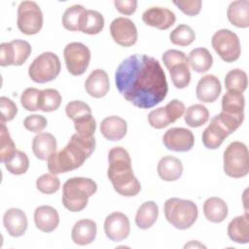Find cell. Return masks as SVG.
<instances>
[{
    "label": "cell",
    "instance_id": "cell-32",
    "mask_svg": "<svg viewBox=\"0 0 249 249\" xmlns=\"http://www.w3.org/2000/svg\"><path fill=\"white\" fill-rule=\"evenodd\" d=\"M188 60L192 69L197 73L208 71L213 64V57L205 48H196L192 50Z\"/></svg>",
    "mask_w": 249,
    "mask_h": 249
},
{
    "label": "cell",
    "instance_id": "cell-39",
    "mask_svg": "<svg viewBox=\"0 0 249 249\" xmlns=\"http://www.w3.org/2000/svg\"><path fill=\"white\" fill-rule=\"evenodd\" d=\"M170 77L173 85L177 89H185L191 82V72L189 63H180L173 66L170 70Z\"/></svg>",
    "mask_w": 249,
    "mask_h": 249
},
{
    "label": "cell",
    "instance_id": "cell-41",
    "mask_svg": "<svg viewBox=\"0 0 249 249\" xmlns=\"http://www.w3.org/2000/svg\"><path fill=\"white\" fill-rule=\"evenodd\" d=\"M36 187L42 194L51 195L59 190L60 181L56 175L50 172L43 174L37 179Z\"/></svg>",
    "mask_w": 249,
    "mask_h": 249
},
{
    "label": "cell",
    "instance_id": "cell-21",
    "mask_svg": "<svg viewBox=\"0 0 249 249\" xmlns=\"http://www.w3.org/2000/svg\"><path fill=\"white\" fill-rule=\"evenodd\" d=\"M34 222L37 229L44 232H52L59 223L57 211L49 205H42L36 208L34 212Z\"/></svg>",
    "mask_w": 249,
    "mask_h": 249
},
{
    "label": "cell",
    "instance_id": "cell-5",
    "mask_svg": "<svg viewBox=\"0 0 249 249\" xmlns=\"http://www.w3.org/2000/svg\"><path fill=\"white\" fill-rule=\"evenodd\" d=\"M166 220L178 230L191 228L197 219L198 210L195 202L177 197L168 198L163 205Z\"/></svg>",
    "mask_w": 249,
    "mask_h": 249
},
{
    "label": "cell",
    "instance_id": "cell-40",
    "mask_svg": "<svg viewBox=\"0 0 249 249\" xmlns=\"http://www.w3.org/2000/svg\"><path fill=\"white\" fill-rule=\"evenodd\" d=\"M7 170L15 175H20L27 171L29 167V160L26 154L22 151L18 150L14 158L5 163Z\"/></svg>",
    "mask_w": 249,
    "mask_h": 249
},
{
    "label": "cell",
    "instance_id": "cell-22",
    "mask_svg": "<svg viewBox=\"0 0 249 249\" xmlns=\"http://www.w3.org/2000/svg\"><path fill=\"white\" fill-rule=\"evenodd\" d=\"M97 227L95 222L90 219H82L75 223L71 237L74 243L84 246L91 243L96 236Z\"/></svg>",
    "mask_w": 249,
    "mask_h": 249
},
{
    "label": "cell",
    "instance_id": "cell-19",
    "mask_svg": "<svg viewBox=\"0 0 249 249\" xmlns=\"http://www.w3.org/2000/svg\"><path fill=\"white\" fill-rule=\"evenodd\" d=\"M3 224L11 236L18 237L27 230V218L25 213L18 208L8 209L3 216Z\"/></svg>",
    "mask_w": 249,
    "mask_h": 249
},
{
    "label": "cell",
    "instance_id": "cell-11",
    "mask_svg": "<svg viewBox=\"0 0 249 249\" xmlns=\"http://www.w3.org/2000/svg\"><path fill=\"white\" fill-rule=\"evenodd\" d=\"M185 105L178 99H172L164 107L151 111L148 115V122L154 128L160 129L180 119L185 112Z\"/></svg>",
    "mask_w": 249,
    "mask_h": 249
},
{
    "label": "cell",
    "instance_id": "cell-29",
    "mask_svg": "<svg viewBox=\"0 0 249 249\" xmlns=\"http://www.w3.org/2000/svg\"><path fill=\"white\" fill-rule=\"evenodd\" d=\"M205 218L212 223H221L228 216L227 203L220 197L213 196L207 198L203 203Z\"/></svg>",
    "mask_w": 249,
    "mask_h": 249
},
{
    "label": "cell",
    "instance_id": "cell-25",
    "mask_svg": "<svg viewBox=\"0 0 249 249\" xmlns=\"http://www.w3.org/2000/svg\"><path fill=\"white\" fill-rule=\"evenodd\" d=\"M183 173V165L179 159L166 156L160 160L158 163V174L164 181H176Z\"/></svg>",
    "mask_w": 249,
    "mask_h": 249
},
{
    "label": "cell",
    "instance_id": "cell-46",
    "mask_svg": "<svg viewBox=\"0 0 249 249\" xmlns=\"http://www.w3.org/2000/svg\"><path fill=\"white\" fill-rule=\"evenodd\" d=\"M0 109H1V122H10L14 120L18 113V107L14 101L6 96L0 97Z\"/></svg>",
    "mask_w": 249,
    "mask_h": 249
},
{
    "label": "cell",
    "instance_id": "cell-47",
    "mask_svg": "<svg viewBox=\"0 0 249 249\" xmlns=\"http://www.w3.org/2000/svg\"><path fill=\"white\" fill-rule=\"evenodd\" d=\"M47 119L44 116L37 114L29 115L23 121L24 127L27 130L35 133H40L47 126Z\"/></svg>",
    "mask_w": 249,
    "mask_h": 249
},
{
    "label": "cell",
    "instance_id": "cell-26",
    "mask_svg": "<svg viewBox=\"0 0 249 249\" xmlns=\"http://www.w3.org/2000/svg\"><path fill=\"white\" fill-rule=\"evenodd\" d=\"M228 18L236 27L246 28L249 26V1L238 0L231 2L227 11Z\"/></svg>",
    "mask_w": 249,
    "mask_h": 249
},
{
    "label": "cell",
    "instance_id": "cell-18",
    "mask_svg": "<svg viewBox=\"0 0 249 249\" xmlns=\"http://www.w3.org/2000/svg\"><path fill=\"white\" fill-rule=\"evenodd\" d=\"M221 91L222 86L219 79L211 74L200 78L196 89L197 99L204 103L214 102L219 97Z\"/></svg>",
    "mask_w": 249,
    "mask_h": 249
},
{
    "label": "cell",
    "instance_id": "cell-4",
    "mask_svg": "<svg viewBox=\"0 0 249 249\" xmlns=\"http://www.w3.org/2000/svg\"><path fill=\"white\" fill-rule=\"evenodd\" d=\"M97 191L96 183L89 178L73 177L62 187V203L71 212H79L86 208L89 197Z\"/></svg>",
    "mask_w": 249,
    "mask_h": 249
},
{
    "label": "cell",
    "instance_id": "cell-8",
    "mask_svg": "<svg viewBox=\"0 0 249 249\" xmlns=\"http://www.w3.org/2000/svg\"><path fill=\"white\" fill-rule=\"evenodd\" d=\"M211 45L219 56L226 62H233L239 58L241 47L238 36L230 29H220L214 33Z\"/></svg>",
    "mask_w": 249,
    "mask_h": 249
},
{
    "label": "cell",
    "instance_id": "cell-20",
    "mask_svg": "<svg viewBox=\"0 0 249 249\" xmlns=\"http://www.w3.org/2000/svg\"><path fill=\"white\" fill-rule=\"evenodd\" d=\"M85 89L94 98L104 97L110 89L107 73L102 69L93 70L86 80Z\"/></svg>",
    "mask_w": 249,
    "mask_h": 249
},
{
    "label": "cell",
    "instance_id": "cell-2",
    "mask_svg": "<svg viewBox=\"0 0 249 249\" xmlns=\"http://www.w3.org/2000/svg\"><path fill=\"white\" fill-rule=\"evenodd\" d=\"M94 148V136L85 137L75 133L62 150L50 157L48 169L54 175L74 170L83 165L85 160L93 153Z\"/></svg>",
    "mask_w": 249,
    "mask_h": 249
},
{
    "label": "cell",
    "instance_id": "cell-7",
    "mask_svg": "<svg viewBox=\"0 0 249 249\" xmlns=\"http://www.w3.org/2000/svg\"><path fill=\"white\" fill-rule=\"evenodd\" d=\"M61 64L58 56L51 52L39 54L29 65L28 75L32 81L44 84L54 80L60 73Z\"/></svg>",
    "mask_w": 249,
    "mask_h": 249
},
{
    "label": "cell",
    "instance_id": "cell-35",
    "mask_svg": "<svg viewBox=\"0 0 249 249\" xmlns=\"http://www.w3.org/2000/svg\"><path fill=\"white\" fill-rule=\"evenodd\" d=\"M16 145L9 134V130L4 123H1V132H0V160L3 163L10 161L16 152Z\"/></svg>",
    "mask_w": 249,
    "mask_h": 249
},
{
    "label": "cell",
    "instance_id": "cell-16",
    "mask_svg": "<svg viewBox=\"0 0 249 249\" xmlns=\"http://www.w3.org/2000/svg\"><path fill=\"white\" fill-rule=\"evenodd\" d=\"M104 231L106 236L112 241L118 242L125 239L130 232V224L127 216L122 212L109 214L104 222Z\"/></svg>",
    "mask_w": 249,
    "mask_h": 249
},
{
    "label": "cell",
    "instance_id": "cell-37",
    "mask_svg": "<svg viewBox=\"0 0 249 249\" xmlns=\"http://www.w3.org/2000/svg\"><path fill=\"white\" fill-rule=\"evenodd\" d=\"M86 9L82 5H73L68 7L62 15V24L69 31L80 30L81 16Z\"/></svg>",
    "mask_w": 249,
    "mask_h": 249
},
{
    "label": "cell",
    "instance_id": "cell-9",
    "mask_svg": "<svg viewBox=\"0 0 249 249\" xmlns=\"http://www.w3.org/2000/svg\"><path fill=\"white\" fill-rule=\"evenodd\" d=\"M43 26V14L34 1H22L18 8V27L25 35L37 34Z\"/></svg>",
    "mask_w": 249,
    "mask_h": 249
},
{
    "label": "cell",
    "instance_id": "cell-34",
    "mask_svg": "<svg viewBox=\"0 0 249 249\" xmlns=\"http://www.w3.org/2000/svg\"><path fill=\"white\" fill-rule=\"evenodd\" d=\"M61 95L54 89H46L40 91L38 108L43 112H53L59 108Z\"/></svg>",
    "mask_w": 249,
    "mask_h": 249
},
{
    "label": "cell",
    "instance_id": "cell-17",
    "mask_svg": "<svg viewBox=\"0 0 249 249\" xmlns=\"http://www.w3.org/2000/svg\"><path fill=\"white\" fill-rule=\"evenodd\" d=\"M142 19L149 26L166 30L175 23L176 16L167 8L151 7L143 13Z\"/></svg>",
    "mask_w": 249,
    "mask_h": 249
},
{
    "label": "cell",
    "instance_id": "cell-30",
    "mask_svg": "<svg viewBox=\"0 0 249 249\" xmlns=\"http://www.w3.org/2000/svg\"><path fill=\"white\" fill-rule=\"evenodd\" d=\"M104 27L103 16L94 10H85L80 19V30L83 33L95 35Z\"/></svg>",
    "mask_w": 249,
    "mask_h": 249
},
{
    "label": "cell",
    "instance_id": "cell-24",
    "mask_svg": "<svg viewBox=\"0 0 249 249\" xmlns=\"http://www.w3.org/2000/svg\"><path fill=\"white\" fill-rule=\"evenodd\" d=\"M127 130L126 122L118 116L105 118L100 124L101 134L110 141H119L124 137Z\"/></svg>",
    "mask_w": 249,
    "mask_h": 249
},
{
    "label": "cell",
    "instance_id": "cell-33",
    "mask_svg": "<svg viewBox=\"0 0 249 249\" xmlns=\"http://www.w3.org/2000/svg\"><path fill=\"white\" fill-rule=\"evenodd\" d=\"M184 119L190 127H198L207 123L209 111L202 104H194L186 109Z\"/></svg>",
    "mask_w": 249,
    "mask_h": 249
},
{
    "label": "cell",
    "instance_id": "cell-31",
    "mask_svg": "<svg viewBox=\"0 0 249 249\" xmlns=\"http://www.w3.org/2000/svg\"><path fill=\"white\" fill-rule=\"evenodd\" d=\"M159 216V208L156 202L150 200L144 202L137 210L135 223L141 230L150 229L157 221Z\"/></svg>",
    "mask_w": 249,
    "mask_h": 249
},
{
    "label": "cell",
    "instance_id": "cell-50",
    "mask_svg": "<svg viewBox=\"0 0 249 249\" xmlns=\"http://www.w3.org/2000/svg\"><path fill=\"white\" fill-rule=\"evenodd\" d=\"M203 247V248H205V246H203L202 244H200V243H198L197 241H194V240H192L190 243H188V244H186L185 246H184V248H187V247Z\"/></svg>",
    "mask_w": 249,
    "mask_h": 249
},
{
    "label": "cell",
    "instance_id": "cell-49",
    "mask_svg": "<svg viewBox=\"0 0 249 249\" xmlns=\"http://www.w3.org/2000/svg\"><path fill=\"white\" fill-rule=\"evenodd\" d=\"M116 9L123 15H132L137 8L136 0H116L114 2Z\"/></svg>",
    "mask_w": 249,
    "mask_h": 249
},
{
    "label": "cell",
    "instance_id": "cell-14",
    "mask_svg": "<svg viewBox=\"0 0 249 249\" xmlns=\"http://www.w3.org/2000/svg\"><path fill=\"white\" fill-rule=\"evenodd\" d=\"M162 142L168 150L174 152H188L195 143V137L190 129L171 127L163 135Z\"/></svg>",
    "mask_w": 249,
    "mask_h": 249
},
{
    "label": "cell",
    "instance_id": "cell-13",
    "mask_svg": "<svg viewBox=\"0 0 249 249\" xmlns=\"http://www.w3.org/2000/svg\"><path fill=\"white\" fill-rule=\"evenodd\" d=\"M110 34L113 40L122 47L133 46L137 41V28L127 18H117L110 24Z\"/></svg>",
    "mask_w": 249,
    "mask_h": 249
},
{
    "label": "cell",
    "instance_id": "cell-3",
    "mask_svg": "<svg viewBox=\"0 0 249 249\" xmlns=\"http://www.w3.org/2000/svg\"><path fill=\"white\" fill-rule=\"evenodd\" d=\"M107 176L114 190L124 196H134L141 190L138 179L134 176L128 152L123 147H114L108 153Z\"/></svg>",
    "mask_w": 249,
    "mask_h": 249
},
{
    "label": "cell",
    "instance_id": "cell-23",
    "mask_svg": "<svg viewBox=\"0 0 249 249\" xmlns=\"http://www.w3.org/2000/svg\"><path fill=\"white\" fill-rule=\"evenodd\" d=\"M32 151L35 157L41 160H48L52 155L56 153V140L49 132L38 133L32 141Z\"/></svg>",
    "mask_w": 249,
    "mask_h": 249
},
{
    "label": "cell",
    "instance_id": "cell-43",
    "mask_svg": "<svg viewBox=\"0 0 249 249\" xmlns=\"http://www.w3.org/2000/svg\"><path fill=\"white\" fill-rule=\"evenodd\" d=\"M74 126L78 134L85 137H92L96 129V122L92 115H89L74 121Z\"/></svg>",
    "mask_w": 249,
    "mask_h": 249
},
{
    "label": "cell",
    "instance_id": "cell-42",
    "mask_svg": "<svg viewBox=\"0 0 249 249\" xmlns=\"http://www.w3.org/2000/svg\"><path fill=\"white\" fill-rule=\"evenodd\" d=\"M65 112L67 117L73 122L83 117L91 115L90 107L86 102L81 100H73L67 103L65 107Z\"/></svg>",
    "mask_w": 249,
    "mask_h": 249
},
{
    "label": "cell",
    "instance_id": "cell-10",
    "mask_svg": "<svg viewBox=\"0 0 249 249\" xmlns=\"http://www.w3.org/2000/svg\"><path fill=\"white\" fill-rule=\"evenodd\" d=\"M63 55L70 74L79 76L88 69L90 60V51L85 44L79 42L68 44L64 49Z\"/></svg>",
    "mask_w": 249,
    "mask_h": 249
},
{
    "label": "cell",
    "instance_id": "cell-15",
    "mask_svg": "<svg viewBox=\"0 0 249 249\" xmlns=\"http://www.w3.org/2000/svg\"><path fill=\"white\" fill-rule=\"evenodd\" d=\"M231 133L232 131L230 127L221 120L219 115H216L202 133V143L207 149H217Z\"/></svg>",
    "mask_w": 249,
    "mask_h": 249
},
{
    "label": "cell",
    "instance_id": "cell-27",
    "mask_svg": "<svg viewBox=\"0 0 249 249\" xmlns=\"http://www.w3.org/2000/svg\"><path fill=\"white\" fill-rule=\"evenodd\" d=\"M229 237L239 244H246L249 241V220L244 214L233 218L228 226Z\"/></svg>",
    "mask_w": 249,
    "mask_h": 249
},
{
    "label": "cell",
    "instance_id": "cell-36",
    "mask_svg": "<svg viewBox=\"0 0 249 249\" xmlns=\"http://www.w3.org/2000/svg\"><path fill=\"white\" fill-rule=\"evenodd\" d=\"M225 87L228 90L243 92L247 88V74L241 69L229 71L225 78Z\"/></svg>",
    "mask_w": 249,
    "mask_h": 249
},
{
    "label": "cell",
    "instance_id": "cell-1",
    "mask_svg": "<svg viewBox=\"0 0 249 249\" xmlns=\"http://www.w3.org/2000/svg\"><path fill=\"white\" fill-rule=\"evenodd\" d=\"M116 87L128 102L142 109L160 103L167 94L168 86L160 63L147 54H132L118 66Z\"/></svg>",
    "mask_w": 249,
    "mask_h": 249
},
{
    "label": "cell",
    "instance_id": "cell-28",
    "mask_svg": "<svg viewBox=\"0 0 249 249\" xmlns=\"http://www.w3.org/2000/svg\"><path fill=\"white\" fill-rule=\"evenodd\" d=\"M245 99L242 92L228 90L222 98V112L233 116L244 118Z\"/></svg>",
    "mask_w": 249,
    "mask_h": 249
},
{
    "label": "cell",
    "instance_id": "cell-38",
    "mask_svg": "<svg viewBox=\"0 0 249 249\" xmlns=\"http://www.w3.org/2000/svg\"><path fill=\"white\" fill-rule=\"evenodd\" d=\"M169 39L172 44L186 47L191 45L195 39V31L187 24H179L175 29H173L169 35Z\"/></svg>",
    "mask_w": 249,
    "mask_h": 249
},
{
    "label": "cell",
    "instance_id": "cell-48",
    "mask_svg": "<svg viewBox=\"0 0 249 249\" xmlns=\"http://www.w3.org/2000/svg\"><path fill=\"white\" fill-rule=\"evenodd\" d=\"M173 4L176 5L185 15L187 16H196L201 9V1L200 0H185V1H173Z\"/></svg>",
    "mask_w": 249,
    "mask_h": 249
},
{
    "label": "cell",
    "instance_id": "cell-6",
    "mask_svg": "<svg viewBox=\"0 0 249 249\" xmlns=\"http://www.w3.org/2000/svg\"><path fill=\"white\" fill-rule=\"evenodd\" d=\"M224 171L232 178H241L249 172L247 146L239 141L228 145L224 152Z\"/></svg>",
    "mask_w": 249,
    "mask_h": 249
},
{
    "label": "cell",
    "instance_id": "cell-12",
    "mask_svg": "<svg viewBox=\"0 0 249 249\" xmlns=\"http://www.w3.org/2000/svg\"><path fill=\"white\" fill-rule=\"evenodd\" d=\"M31 54V46L24 40H13L0 45V65H22Z\"/></svg>",
    "mask_w": 249,
    "mask_h": 249
},
{
    "label": "cell",
    "instance_id": "cell-45",
    "mask_svg": "<svg viewBox=\"0 0 249 249\" xmlns=\"http://www.w3.org/2000/svg\"><path fill=\"white\" fill-rule=\"evenodd\" d=\"M162 61L167 68L170 70L173 66L180 63H189L187 55L178 50H168L162 54Z\"/></svg>",
    "mask_w": 249,
    "mask_h": 249
},
{
    "label": "cell",
    "instance_id": "cell-44",
    "mask_svg": "<svg viewBox=\"0 0 249 249\" xmlns=\"http://www.w3.org/2000/svg\"><path fill=\"white\" fill-rule=\"evenodd\" d=\"M40 91L38 89L35 88H27L23 90L20 102L23 108L27 111H37L38 108V100H39V94Z\"/></svg>",
    "mask_w": 249,
    "mask_h": 249
}]
</instances>
